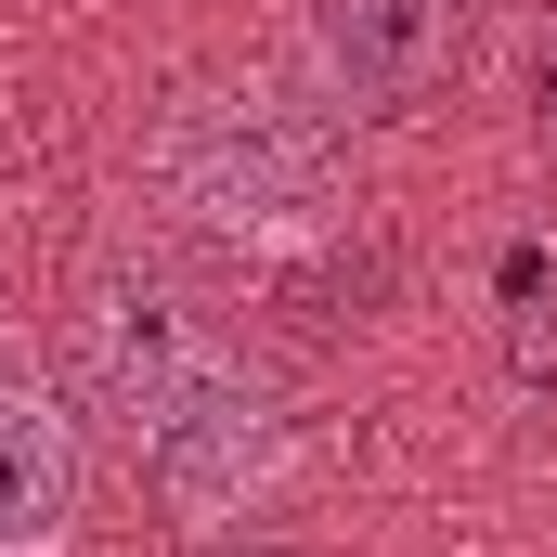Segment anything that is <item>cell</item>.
<instances>
[{
	"label": "cell",
	"mask_w": 557,
	"mask_h": 557,
	"mask_svg": "<svg viewBox=\"0 0 557 557\" xmlns=\"http://www.w3.org/2000/svg\"><path fill=\"white\" fill-rule=\"evenodd\" d=\"M143 182H156L195 234L298 247V234H324V208H337V131H324L311 104L260 91V78H208V91H182V104L156 117Z\"/></svg>",
	"instance_id": "1"
},
{
	"label": "cell",
	"mask_w": 557,
	"mask_h": 557,
	"mask_svg": "<svg viewBox=\"0 0 557 557\" xmlns=\"http://www.w3.org/2000/svg\"><path fill=\"white\" fill-rule=\"evenodd\" d=\"M65 350H78V389L131 428V441L169 416L195 376H221V363H234V350H221V324H208V298H195L182 273H156V260H104V273L78 285Z\"/></svg>",
	"instance_id": "2"
},
{
	"label": "cell",
	"mask_w": 557,
	"mask_h": 557,
	"mask_svg": "<svg viewBox=\"0 0 557 557\" xmlns=\"http://www.w3.org/2000/svg\"><path fill=\"white\" fill-rule=\"evenodd\" d=\"M285 454H298V428H285V403L247 376V363L195 376L169 416L143 428V480H156V506L195 519V532H247V519L273 506Z\"/></svg>",
	"instance_id": "3"
},
{
	"label": "cell",
	"mask_w": 557,
	"mask_h": 557,
	"mask_svg": "<svg viewBox=\"0 0 557 557\" xmlns=\"http://www.w3.org/2000/svg\"><path fill=\"white\" fill-rule=\"evenodd\" d=\"M467 52V0H311V65L350 104H428Z\"/></svg>",
	"instance_id": "4"
},
{
	"label": "cell",
	"mask_w": 557,
	"mask_h": 557,
	"mask_svg": "<svg viewBox=\"0 0 557 557\" xmlns=\"http://www.w3.org/2000/svg\"><path fill=\"white\" fill-rule=\"evenodd\" d=\"M78 519V416L0 376V557H52Z\"/></svg>",
	"instance_id": "5"
},
{
	"label": "cell",
	"mask_w": 557,
	"mask_h": 557,
	"mask_svg": "<svg viewBox=\"0 0 557 557\" xmlns=\"http://www.w3.org/2000/svg\"><path fill=\"white\" fill-rule=\"evenodd\" d=\"M221 557H285V545H260V532H221Z\"/></svg>",
	"instance_id": "6"
}]
</instances>
